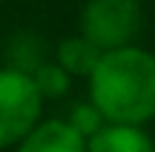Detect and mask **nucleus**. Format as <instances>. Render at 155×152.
Returning <instances> with one entry per match:
<instances>
[{
  "instance_id": "nucleus-1",
  "label": "nucleus",
  "mask_w": 155,
  "mask_h": 152,
  "mask_svg": "<svg viewBox=\"0 0 155 152\" xmlns=\"http://www.w3.org/2000/svg\"><path fill=\"white\" fill-rule=\"evenodd\" d=\"M86 83L106 124L147 129L155 121V52L135 43L104 52Z\"/></svg>"
},
{
  "instance_id": "nucleus-2",
  "label": "nucleus",
  "mask_w": 155,
  "mask_h": 152,
  "mask_svg": "<svg viewBox=\"0 0 155 152\" xmlns=\"http://www.w3.org/2000/svg\"><path fill=\"white\" fill-rule=\"evenodd\" d=\"M43 121V98L29 69L0 66V149H15Z\"/></svg>"
},
{
  "instance_id": "nucleus-3",
  "label": "nucleus",
  "mask_w": 155,
  "mask_h": 152,
  "mask_svg": "<svg viewBox=\"0 0 155 152\" xmlns=\"http://www.w3.org/2000/svg\"><path fill=\"white\" fill-rule=\"evenodd\" d=\"M141 23V0H86L78 15V34L101 52H115L135 43Z\"/></svg>"
},
{
  "instance_id": "nucleus-4",
  "label": "nucleus",
  "mask_w": 155,
  "mask_h": 152,
  "mask_svg": "<svg viewBox=\"0 0 155 152\" xmlns=\"http://www.w3.org/2000/svg\"><path fill=\"white\" fill-rule=\"evenodd\" d=\"M15 152H86V138L78 135L66 118H43Z\"/></svg>"
},
{
  "instance_id": "nucleus-5",
  "label": "nucleus",
  "mask_w": 155,
  "mask_h": 152,
  "mask_svg": "<svg viewBox=\"0 0 155 152\" xmlns=\"http://www.w3.org/2000/svg\"><path fill=\"white\" fill-rule=\"evenodd\" d=\"M86 152H155V138L144 126L106 124L95 138L86 141Z\"/></svg>"
},
{
  "instance_id": "nucleus-6",
  "label": "nucleus",
  "mask_w": 155,
  "mask_h": 152,
  "mask_svg": "<svg viewBox=\"0 0 155 152\" xmlns=\"http://www.w3.org/2000/svg\"><path fill=\"white\" fill-rule=\"evenodd\" d=\"M101 55H104V52H101L98 46H92L83 34H69V37H63L61 43H58V49H55V63H58V66H61L72 80H75V78L89 80V75L95 72Z\"/></svg>"
},
{
  "instance_id": "nucleus-7",
  "label": "nucleus",
  "mask_w": 155,
  "mask_h": 152,
  "mask_svg": "<svg viewBox=\"0 0 155 152\" xmlns=\"http://www.w3.org/2000/svg\"><path fill=\"white\" fill-rule=\"evenodd\" d=\"M29 75H32L35 89L40 92L43 103H46V101H61V98H66L69 89H72V78H69V75L63 72L55 60L38 63L35 69H29Z\"/></svg>"
},
{
  "instance_id": "nucleus-8",
  "label": "nucleus",
  "mask_w": 155,
  "mask_h": 152,
  "mask_svg": "<svg viewBox=\"0 0 155 152\" xmlns=\"http://www.w3.org/2000/svg\"><path fill=\"white\" fill-rule=\"evenodd\" d=\"M66 124L72 126L78 135H83V138L89 141V138H95V135L106 126V121H104V115L95 109V103L86 98V101H78L75 106L66 112Z\"/></svg>"
}]
</instances>
